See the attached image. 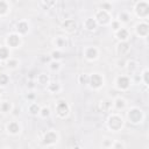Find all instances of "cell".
I'll use <instances>...</instances> for the list:
<instances>
[{"label": "cell", "mask_w": 149, "mask_h": 149, "mask_svg": "<svg viewBox=\"0 0 149 149\" xmlns=\"http://www.w3.org/2000/svg\"><path fill=\"white\" fill-rule=\"evenodd\" d=\"M134 12L137 17L147 20V17L149 16V2L146 0L136 1L134 5Z\"/></svg>", "instance_id": "1"}, {"label": "cell", "mask_w": 149, "mask_h": 149, "mask_svg": "<svg viewBox=\"0 0 149 149\" xmlns=\"http://www.w3.org/2000/svg\"><path fill=\"white\" fill-rule=\"evenodd\" d=\"M127 119L130 123L133 125H139L143 121L144 119V114L143 111L139 107H132L128 112H127Z\"/></svg>", "instance_id": "2"}, {"label": "cell", "mask_w": 149, "mask_h": 149, "mask_svg": "<svg viewBox=\"0 0 149 149\" xmlns=\"http://www.w3.org/2000/svg\"><path fill=\"white\" fill-rule=\"evenodd\" d=\"M107 127L112 130V132H119L122 127H123V119L121 115L113 113L108 116L107 119Z\"/></svg>", "instance_id": "3"}, {"label": "cell", "mask_w": 149, "mask_h": 149, "mask_svg": "<svg viewBox=\"0 0 149 149\" xmlns=\"http://www.w3.org/2000/svg\"><path fill=\"white\" fill-rule=\"evenodd\" d=\"M93 19L95 20V22L98 23V26H107L112 21L111 13H108V12H106L104 9H100V8H98L95 10Z\"/></svg>", "instance_id": "4"}, {"label": "cell", "mask_w": 149, "mask_h": 149, "mask_svg": "<svg viewBox=\"0 0 149 149\" xmlns=\"http://www.w3.org/2000/svg\"><path fill=\"white\" fill-rule=\"evenodd\" d=\"M88 86L92 90H99L104 86V77L100 73H92L90 74L88 79Z\"/></svg>", "instance_id": "5"}, {"label": "cell", "mask_w": 149, "mask_h": 149, "mask_svg": "<svg viewBox=\"0 0 149 149\" xmlns=\"http://www.w3.org/2000/svg\"><path fill=\"white\" fill-rule=\"evenodd\" d=\"M130 85H132V80H130V78L128 76L121 74V76L116 77L115 86H116V88L119 91H126V90H128L130 87Z\"/></svg>", "instance_id": "6"}, {"label": "cell", "mask_w": 149, "mask_h": 149, "mask_svg": "<svg viewBox=\"0 0 149 149\" xmlns=\"http://www.w3.org/2000/svg\"><path fill=\"white\" fill-rule=\"evenodd\" d=\"M58 141V134L56 130H48L44 136H43V140H42V143L44 146H54L56 144Z\"/></svg>", "instance_id": "7"}, {"label": "cell", "mask_w": 149, "mask_h": 149, "mask_svg": "<svg viewBox=\"0 0 149 149\" xmlns=\"http://www.w3.org/2000/svg\"><path fill=\"white\" fill-rule=\"evenodd\" d=\"M21 45V36L17 35L16 33H12L7 35L6 37V47L10 48H19Z\"/></svg>", "instance_id": "8"}, {"label": "cell", "mask_w": 149, "mask_h": 149, "mask_svg": "<svg viewBox=\"0 0 149 149\" xmlns=\"http://www.w3.org/2000/svg\"><path fill=\"white\" fill-rule=\"evenodd\" d=\"M77 22L74 21V19H65L63 22H62V30L68 33V34H72L77 30Z\"/></svg>", "instance_id": "9"}, {"label": "cell", "mask_w": 149, "mask_h": 149, "mask_svg": "<svg viewBox=\"0 0 149 149\" xmlns=\"http://www.w3.org/2000/svg\"><path fill=\"white\" fill-rule=\"evenodd\" d=\"M135 34L140 37H148L149 34V24L147 21H142L135 26Z\"/></svg>", "instance_id": "10"}, {"label": "cell", "mask_w": 149, "mask_h": 149, "mask_svg": "<svg viewBox=\"0 0 149 149\" xmlns=\"http://www.w3.org/2000/svg\"><path fill=\"white\" fill-rule=\"evenodd\" d=\"M70 112V108H69V105L65 102V101H58L57 105H56V113L59 118H66L68 114Z\"/></svg>", "instance_id": "11"}, {"label": "cell", "mask_w": 149, "mask_h": 149, "mask_svg": "<svg viewBox=\"0 0 149 149\" xmlns=\"http://www.w3.org/2000/svg\"><path fill=\"white\" fill-rule=\"evenodd\" d=\"M99 56V50L95 47H86L84 50V57L87 61H95Z\"/></svg>", "instance_id": "12"}, {"label": "cell", "mask_w": 149, "mask_h": 149, "mask_svg": "<svg viewBox=\"0 0 149 149\" xmlns=\"http://www.w3.org/2000/svg\"><path fill=\"white\" fill-rule=\"evenodd\" d=\"M130 50V43L129 42H119L116 45V55L119 57H123L125 55H127Z\"/></svg>", "instance_id": "13"}, {"label": "cell", "mask_w": 149, "mask_h": 149, "mask_svg": "<svg viewBox=\"0 0 149 149\" xmlns=\"http://www.w3.org/2000/svg\"><path fill=\"white\" fill-rule=\"evenodd\" d=\"M15 30H16L15 33H16L17 35H20V36L26 35V34H28V31H29V23H28L26 20H21V21H19V22L16 23Z\"/></svg>", "instance_id": "14"}, {"label": "cell", "mask_w": 149, "mask_h": 149, "mask_svg": "<svg viewBox=\"0 0 149 149\" xmlns=\"http://www.w3.org/2000/svg\"><path fill=\"white\" fill-rule=\"evenodd\" d=\"M114 36L116 37V40L119 42H128V38H129V31L127 28L125 27H121L119 30H116L114 33Z\"/></svg>", "instance_id": "15"}, {"label": "cell", "mask_w": 149, "mask_h": 149, "mask_svg": "<svg viewBox=\"0 0 149 149\" xmlns=\"http://www.w3.org/2000/svg\"><path fill=\"white\" fill-rule=\"evenodd\" d=\"M6 129L10 135H17L21 132V126L17 121H9L6 126Z\"/></svg>", "instance_id": "16"}, {"label": "cell", "mask_w": 149, "mask_h": 149, "mask_svg": "<svg viewBox=\"0 0 149 149\" xmlns=\"http://www.w3.org/2000/svg\"><path fill=\"white\" fill-rule=\"evenodd\" d=\"M54 44L56 47V49L61 50V49H64L69 45V41H68V37L66 36H57L55 40H54Z\"/></svg>", "instance_id": "17"}, {"label": "cell", "mask_w": 149, "mask_h": 149, "mask_svg": "<svg viewBox=\"0 0 149 149\" xmlns=\"http://www.w3.org/2000/svg\"><path fill=\"white\" fill-rule=\"evenodd\" d=\"M83 26L87 31H94L98 28V23L95 22V20L93 17H86Z\"/></svg>", "instance_id": "18"}, {"label": "cell", "mask_w": 149, "mask_h": 149, "mask_svg": "<svg viewBox=\"0 0 149 149\" xmlns=\"http://www.w3.org/2000/svg\"><path fill=\"white\" fill-rule=\"evenodd\" d=\"M10 58V49L6 45H0V62H6Z\"/></svg>", "instance_id": "19"}, {"label": "cell", "mask_w": 149, "mask_h": 149, "mask_svg": "<svg viewBox=\"0 0 149 149\" xmlns=\"http://www.w3.org/2000/svg\"><path fill=\"white\" fill-rule=\"evenodd\" d=\"M35 80H36V84H40V85H43V86H47L49 83H50V78L47 73H40L35 77Z\"/></svg>", "instance_id": "20"}, {"label": "cell", "mask_w": 149, "mask_h": 149, "mask_svg": "<svg viewBox=\"0 0 149 149\" xmlns=\"http://www.w3.org/2000/svg\"><path fill=\"white\" fill-rule=\"evenodd\" d=\"M10 10V5L6 0H0V16H6Z\"/></svg>", "instance_id": "21"}, {"label": "cell", "mask_w": 149, "mask_h": 149, "mask_svg": "<svg viewBox=\"0 0 149 149\" xmlns=\"http://www.w3.org/2000/svg\"><path fill=\"white\" fill-rule=\"evenodd\" d=\"M45 87H47V91L52 93V94L54 93H58L61 91V84L57 83V81H50Z\"/></svg>", "instance_id": "22"}, {"label": "cell", "mask_w": 149, "mask_h": 149, "mask_svg": "<svg viewBox=\"0 0 149 149\" xmlns=\"http://www.w3.org/2000/svg\"><path fill=\"white\" fill-rule=\"evenodd\" d=\"M113 107H114L115 109H118V111L123 109V108L126 107V100H125L123 98H121V97L115 98V99L113 100Z\"/></svg>", "instance_id": "23"}, {"label": "cell", "mask_w": 149, "mask_h": 149, "mask_svg": "<svg viewBox=\"0 0 149 149\" xmlns=\"http://www.w3.org/2000/svg\"><path fill=\"white\" fill-rule=\"evenodd\" d=\"M116 20H118L121 24H125V23H128V22L130 21V15H129L128 12H120Z\"/></svg>", "instance_id": "24"}, {"label": "cell", "mask_w": 149, "mask_h": 149, "mask_svg": "<svg viewBox=\"0 0 149 149\" xmlns=\"http://www.w3.org/2000/svg\"><path fill=\"white\" fill-rule=\"evenodd\" d=\"M13 109V105L10 101H1L0 102V112L2 113H10Z\"/></svg>", "instance_id": "25"}, {"label": "cell", "mask_w": 149, "mask_h": 149, "mask_svg": "<svg viewBox=\"0 0 149 149\" xmlns=\"http://www.w3.org/2000/svg\"><path fill=\"white\" fill-rule=\"evenodd\" d=\"M40 111H41V106H40L37 102H31V104L28 106V112H29L31 115H38V114H40Z\"/></svg>", "instance_id": "26"}, {"label": "cell", "mask_w": 149, "mask_h": 149, "mask_svg": "<svg viewBox=\"0 0 149 149\" xmlns=\"http://www.w3.org/2000/svg\"><path fill=\"white\" fill-rule=\"evenodd\" d=\"M19 65H20V62H19L17 59H15V58H9L8 61H6V66H7L8 69H10V70L17 69Z\"/></svg>", "instance_id": "27"}, {"label": "cell", "mask_w": 149, "mask_h": 149, "mask_svg": "<svg viewBox=\"0 0 149 149\" xmlns=\"http://www.w3.org/2000/svg\"><path fill=\"white\" fill-rule=\"evenodd\" d=\"M62 57H63V52H62L61 50H58V49L52 50L51 54H50V58H51V61H57V62H59V59H61Z\"/></svg>", "instance_id": "28"}, {"label": "cell", "mask_w": 149, "mask_h": 149, "mask_svg": "<svg viewBox=\"0 0 149 149\" xmlns=\"http://www.w3.org/2000/svg\"><path fill=\"white\" fill-rule=\"evenodd\" d=\"M99 8L111 13L112 9H113V6H112V2H109V1H102V2L99 3Z\"/></svg>", "instance_id": "29"}, {"label": "cell", "mask_w": 149, "mask_h": 149, "mask_svg": "<svg viewBox=\"0 0 149 149\" xmlns=\"http://www.w3.org/2000/svg\"><path fill=\"white\" fill-rule=\"evenodd\" d=\"M88 79H90V74H87V73H81L78 77V81L81 85H88Z\"/></svg>", "instance_id": "30"}, {"label": "cell", "mask_w": 149, "mask_h": 149, "mask_svg": "<svg viewBox=\"0 0 149 149\" xmlns=\"http://www.w3.org/2000/svg\"><path fill=\"white\" fill-rule=\"evenodd\" d=\"M49 69L51 71H58L61 69V63L57 61H50L49 62Z\"/></svg>", "instance_id": "31"}, {"label": "cell", "mask_w": 149, "mask_h": 149, "mask_svg": "<svg viewBox=\"0 0 149 149\" xmlns=\"http://www.w3.org/2000/svg\"><path fill=\"white\" fill-rule=\"evenodd\" d=\"M126 66H127V69H128V71H129L130 73L134 72V71L136 70V68H137L135 61H128V62H126Z\"/></svg>", "instance_id": "32"}, {"label": "cell", "mask_w": 149, "mask_h": 149, "mask_svg": "<svg viewBox=\"0 0 149 149\" xmlns=\"http://www.w3.org/2000/svg\"><path fill=\"white\" fill-rule=\"evenodd\" d=\"M112 107H113V101H111V100H104V101H101V108H102V111H109Z\"/></svg>", "instance_id": "33"}, {"label": "cell", "mask_w": 149, "mask_h": 149, "mask_svg": "<svg viewBox=\"0 0 149 149\" xmlns=\"http://www.w3.org/2000/svg\"><path fill=\"white\" fill-rule=\"evenodd\" d=\"M41 118H43V119H45V118H48L49 115H50V108L49 107H47V106H44V107H41V111H40V114H38Z\"/></svg>", "instance_id": "34"}, {"label": "cell", "mask_w": 149, "mask_h": 149, "mask_svg": "<svg viewBox=\"0 0 149 149\" xmlns=\"http://www.w3.org/2000/svg\"><path fill=\"white\" fill-rule=\"evenodd\" d=\"M109 26H111V28H112V30L115 33L116 30H119L121 27H122V24L118 21V20H112L111 21V23H109Z\"/></svg>", "instance_id": "35"}, {"label": "cell", "mask_w": 149, "mask_h": 149, "mask_svg": "<svg viewBox=\"0 0 149 149\" xmlns=\"http://www.w3.org/2000/svg\"><path fill=\"white\" fill-rule=\"evenodd\" d=\"M8 81H9V77L6 73H0V85L5 86L8 84Z\"/></svg>", "instance_id": "36"}, {"label": "cell", "mask_w": 149, "mask_h": 149, "mask_svg": "<svg viewBox=\"0 0 149 149\" xmlns=\"http://www.w3.org/2000/svg\"><path fill=\"white\" fill-rule=\"evenodd\" d=\"M148 74H149V70L148 69H144L143 70V72H142V74H141V78H142V80H143V84L146 85V86H148Z\"/></svg>", "instance_id": "37"}, {"label": "cell", "mask_w": 149, "mask_h": 149, "mask_svg": "<svg viewBox=\"0 0 149 149\" xmlns=\"http://www.w3.org/2000/svg\"><path fill=\"white\" fill-rule=\"evenodd\" d=\"M27 87L33 91V90L36 87V80H35V79H29V80L27 81Z\"/></svg>", "instance_id": "38"}, {"label": "cell", "mask_w": 149, "mask_h": 149, "mask_svg": "<svg viewBox=\"0 0 149 149\" xmlns=\"http://www.w3.org/2000/svg\"><path fill=\"white\" fill-rule=\"evenodd\" d=\"M111 148L112 149H123V144L121 142H119V141H113Z\"/></svg>", "instance_id": "39"}, {"label": "cell", "mask_w": 149, "mask_h": 149, "mask_svg": "<svg viewBox=\"0 0 149 149\" xmlns=\"http://www.w3.org/2000/svg\"><path fill=\"white\" fill-rule=\"evenodd\" d=\"M26 98L28 99V100H30V101H33L34 102V100H35V98H36V95H35V93L33 92V91H30L27 95H26Z\"/></svg>", "instance_id": "40"}, {"label": "cell", "mask_w": 149, "mask_h": 149, "mask_svg": "<svg viewBox=\"0 0 149 149\" xmlns=\"http://www.w3.org/2000/svg\"><path fill=\"white\" fill-rule=\"evenodd\" d=\"M112 143H113V141H112V140L105 139V140H104V142H102V146H104V147H106V148H111V147H112Z\"/></svg>", "instance_id": "41"}, {"label": "cell", "mask_w": 149, "mask_h": 149, "mask_svg": "<svg viewBox=\"0 0 149 149\" xmlns=\"http://www.w3.org/2000/svg\"><path fill=\"white\" fill-rule=\"evenodd\" d=\"M20 112H21V108H19V107H13V109H12V115H14V116H17L19 114H20Z\"/></svg>", "instance_id": "42"}, {"label": "cell", "mask_w": 149, "mask_h": 149, "mask_svg": "<svg viewBox=\"0 0 149 149\" xmlns=\"http://www.w3.org/2000/svg\"><path fill=\"white\" fill-rule=\"evenodd\" d=\"M71 149H81V148H80L79 146H73V147H72Z\"/></svg>", "instance_id": "43"}, {"label": "cell", "mask_w": 149, "mask_h": 149, "mask_svg": "<svg viewBox=\"0 0 149 149\" xmlns=\"http://www.w3.org/2000/svg\"><path fill=\"white\" fill-rule=\"evenodd\" d=\"M2 149H10V148H7V147H5V148H2Z\"/></svg>", "instance_id": "44"}]
</instances>
